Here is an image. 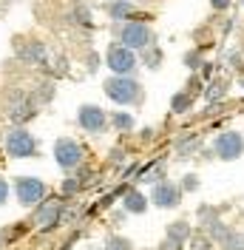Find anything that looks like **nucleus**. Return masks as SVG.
Masks as SVG:
<instances>
[{
    "label": "nucleus",
    "instance_id": "obj_1",
    "mask_svg": "<svg viewBox=\"0 0 244 250\" xmlns=\"http://www.w3.org/2000/svg\"><path fill=\"white\" fill-rule=\"evenodd\" d=\"M102 91L111 103L117 105H139L142 103V85L137 77H120V74H111L102 83Z\"/></svg>",
    "mask_w": 244,
    "mask_h": 250
},
{
    "label": "nucleus",
    "instance_id": "obj_2",
    "mask_svg": "<svg viewBox=\"0 0 244 250\" xmlns=\"http://www.w3.org/2000/svg\"><path fill=\"white\" fill-rule=\"evenodd\" d=\"M114 34L120 37L122 46L134 48V51H145L148 46H153V40H156V34H153L151 23L148 20H128V23H117V29Z\"/></svg>",
    "mask_w": 244,
    "mask_h": 250
},
{
    "label": "nucleus",
    "instance_id": "obj_3",
    "mask_svg": "<svg viewBox=\"0 0 244 250\" xmlns=\"http://www.w3.org/2000/svg\"><path fill=\"white\" fill-rule=\"evenodd\" d=\"M3 148L12 159H31V156L40 154V145H37V137L26 131V125H15L6 131L3 137Z\"/></svg>",
    "mask_w": 244,
    "mask_h": 250
},
{
    "label": "nucleus",
    "instance_id": "obj_4",
    "mask_svg": "<svg viewBox=\"0 0 244 250\" xmlns=\"http://www.w3.org/2000/svg\"><path fill=\"white\" fill-rule=\"evenodd\" d=\"M62 219H65V199H62V196H46L43 202L34 208L31 225H37L43 233H51L54 228L65 225Z\"/></svg>",
    "mask_w": 244,
    "mask_h": 250
},
{
    "label": "nucleus",
    "instance_id": "obj_5",
    "mask_svg": "<svg viewBox=\"0 0 244 250\" xmlns=\"http://www.w3.org/2000/svg\"><path fill=\"white\" fill-rule=\"evenodd\" d=\"M102 62L108 65V71H111V74L131 77V74H137V68H139V54L134 51V48L122 46V43H111V46L105 48Z\"/></svg>",
    "mask_w": 244,
    "mask_h": 250
},
{
    "label": "nucleus",
    "instance_id": "obj_6",
    "mask_svg": "<svg viewBox=\"0 0 244 250\" xmlns=\"http://www.w3.org/2000/svg\"><path fill=\"white\" fill-rule=\"evenodd\" d=\"M20 60L34 68H46L48 77H54V65H51V51H48L40 40H17V51Z\"/></svg>",
    "mask_w": 244,
    "mask_h": 250
},
{
    "label": "nucleus",
    "instance_id": "obj_7",
    "mask_svg": "<svg viewBox=\"0 0 244 250\" xmlns=\"http://www.w3.org/2000/svg\"><path fill=\"white\" fill-rule=\"evenodd\" d=\"M82 159H85V151H82V145L71 137H60V140L54 142V162L60 165L65 173H74L80 165H82Z\"/></svg>",
    "mask_w": 244,
    "mask_h": 250
},
{
    "label": "nucleus",
    "instance_id": "obj_8",
    "mask_svg": "<svg viewBox=\"0 0 244 250\" xmlns=\"http://www.w3.org/2000/svg\"><path fill=\"white\" fill-rule=\"evenodd\" d=\"M15 196L23 208H37L48 196V188L37 176H17L15 179Z\"/></svg>",
    "mask_w": 244,
    "mask_h": 250
},
{
    "label": "nucleus",
    "instance_id": "obj_9",
    "mask_svg": "<svg viewBox=\"0 0 244 250\" xmlns=\"http://www.w3.org/2000/svg\"><path fill=\"white\" fill-rule=\"evenodd\" d=\"M40 111V103L34 100V94L29 91H15L9 97V120L15 125H26L37 117Z\"/></svg>",
    "mask_w": 244,
    "mask_h": 250
},
{
    "label": "nucleus",
    "instance_id": "obj_10",
    "mask_svg": "<svg viewBox=\"0 0 244 250\" xmlns=\"http://www.w3.org/2000/svg\"><path fill=\"white\" fill-rule=\"evenodd\" d=\"M182 196H184V190L176 185V182H168V179L151 185V193H148L151 205H156L159 210H173V208H179V205H182Z\"/></svg>",
    "mask_w": 244,
    "mask_h": 250
},
{
    "label": "nucleus",
    "instance_id": "obj_11",
    "mask_svg": "<svg viewBox=\"0 0 244 250\" xmlns=\"http://www.w3.org/2000/svg\"><path fill=\"white\" fill-rule=\"evenodd\" d=\"M213 154L222 162H236L244 154V134H239V131H222L213 140Z\"/></svg>",
    "mask_w": 244,
    "mask_h": 250
},
{
    "label": "nucleus",
    "instance_id": "obj_12",
    "mask_svg": "<svg viewBox=\"0 0 244 250\" xmlns=\"http://www.w3.org/2000/svg\"><path fill=\"white\" fill-rule=\"evenodd\" d=\"M77 125L85 134H102V131H108V125H111V117L105 114V108H100L94 103H85V105H80V111H77Z\"/></svg>",
    "mask_w": 244,
    "mask_h": 250
},
{
    "label": "nucleus",
    "instance_id": "obj_13",
    "mask_svg": "<svg viewBox=\"0 0 244 250\" xmlns=\"http://www.w3.org/2000/svg\"><path fill=\"white\" fill-rule=\"evenodd\" d=\"M102 12L114 23H128V20L137 17V3H131V0H105L102 3Z\"/></svg>",
    "mask_w": 244,
    "mask_h": 250
},
{
    "label": "nucleus",
    "instance_id": "obj_14",
    "mask_svg": "<svg viewBox=\"0 0 244 250\" xmlns=\"http://www.w3.org/2000/svg\"><path fill=\"white\" fill-rule=\"evenodd\" d=\"M148 205H151V199H148L142 190H137V188H131V190L122 196V210H128V213H134V216H142V213L148 210Z\"/></svg>",
    "mask_w": 244,
    "mask_h": 250
},
{
    "label": "nucleus",
    "instance_id": "obj_15",
    "mask_svg": "<svg viewBox=\"0 0 244 250\" xmlns=\"http://www.w3.org/2000/svg\"><path fill=\"white\" fill-rule=\"evenodd\" d=\"M227 88H230V83H227V80L216 77L213 83H207V85H204V94H202V97H204V100H207L210 105H213V103L219 105V103H222V100L227 97Z\"/></svg>",
    "mask_w": 244,
    "mask_h": 250
},
{
    "label": "nucleus",
    "instance_id": "obj_16",
    "mask_svg": "<svg viewBox=\"0 0 244 250\" xmlns=\"http://www.w3.org/2000/svg\"><path fill=\"white\" fill-rule=\"evenodd\" d=\"M193 103H196V97L182 88V91H176L170 97V114H179V117H182V114H190Z\"/></svg>",
    "mask_w": 244,
    "mask_h": 250
},
{
    "label": "nucleus",
    "instance_id": "obj_17",
    "mask_svg": "<svg viewBox=\"0 0 244 250\" xmlns=\"http://www.w3.org/2000/svg\"><path fill=\"white\" fill-rule=\"evenodd\" d=\"M139 179H142V182H148V185H156V182H162V179H165V159L142 165V171H139Z\"/></svg>",
    "mask_w": 244,
    "mask_h": 250
},
{
    "label": "nucleus",
    "instance_id": "obj_18",
    "mask_svg": "<svg viewBox=\"0 0 244 250\" xmlns=\"http://www.w3.org/2000/svg\"><path fill=\"white\" fill-rule=\"evenodd\" d=\"M199 148H202V137L199 134H184V137L176 140V154L179 156H193Z\"/></svg>",
    "mask_w": 244,
    "mask_h": 250
},
{
    "label": "nucleus",
    "instance_id": "obj_19",
    "mask_svg": "<svg viewBox=\"0 0 244 250\" xmlns=\"http://www.w3.org/2000/svg\"><path fill=\"white\" fill-rule=\"evenodd\" d=\"M162 60H165V54H162V48L156 46H148L145 51H139V62L145 65V68H151V71H156L159 65H162Z\"/></svg>",
    "mask_w": 244,
    "mask_h": 250
},
{
    "label": "nucleus",
    "instance_id": "obj_20",
    "mask_svg": "<svg viewBox=\"0 0 244 250\" xmlns=\"http://www.w3.org/2000/svg\"><path fill=\"white\" fill-rule=\"evenodd\" d=\"M111 128L128 134V131L137 128V120H134V114H128V111H114V114H111Z\"/></svg>",
    "mask_w": 244,
    "mask_h": 250
},
{
    "label": "nucleus",
    "instance_id": "obj_21",
    "mask_svg": "<svg viewBox=\"0 0 244 250\" xmlns=\"http://www.w3.org/2000/svg\"><path fill=\"white\" fill-rule=\"evenodd\" d=\"M71 20H74L80 29H94V15L88 6H82V3H77L71 6Z\"/></svg>",
    "mask_w": 244,
    "mask_h": 250
},
{
    "label": "nucleus",
    "instance_id": "obj_22",
    "mask_svg": "<svg viewBox=\"0 0 244 250\" xmlns=\"http://www.w3.org/2000/svg\"><path fill=\"white\" fill-rule=\"evenodd\" d=\"M190 236H193L190 222L179 219V222H170V225H168V239H176V242H190Z\"/></svg>",
    "mask_w": 244,
    "mask_h": 250
},
{
    "label": "nucleus",
    "instance_id": "obj_23",
    "mask_svg": "<svg viewBox=\"0 0 244 250\" xmlns=\"http://www.w3.org/2000/svg\"><path fill=\"white\" fill-rule=\"evenodd\" d=\"M82 188H85V182H82L77 173H68V176L62 179V185H60V193H62V199H71V196H77Z\"/></svg>",
    "mask_w": 244,
    "mask_h": 250
},
{
    "label": "nucleus",
    "instance_id": "obj_24",
    "mask_svg": "<svg viewBox=\"0 0 244 250\" xmlns=\"http://www.w3.org/2000/svg\"><path fill=\"white\" fill-rule=\"evenodd\" d=\"M54 91H57V88H54V80L48 77L46 83H40V85H37V91H34V100H37L40 105H48V103L54 100Z\"/></svg>",
    "mask_w": 244,
    "mask_h": 250
},
{
    "label": "nucleus",
    "instance_id": "obj_25",
    "mask_svg": "<svg viewBox=\"0 0 244 250\" xmlns=\"http://www.w3.org/2000/svg\"><path fill=\"white\" fill-rule=\"evenodd\" d=\"M184 65H187V68H190V71H193V74H196V71H202V65H204V54H202V48H190V51H187V54H184Z\"/></svg>",
    "mask_w": 244,
    "mask_h": 250
},
{
    "label": "nucleus",
    "instance_id": "obj_26",
    "mask_svg": "<svg viewBox=\"0 0 244 250\" xmlns=\"http://www.w3.org/2000/svg\"><path fill=\"white\" fill-rule=\"evenodd\" d=\"M105 250H134V242L128 236H120V233H111L105 239Z\"/></svg>",
    "mask_w": 244,
    "mask_h": 250
},
{
    "label": "nucleus",
    "instance_id": "obj_27",
    "mask_svg": "<svg viewBox=\"0 0 244 250\" xmlns=\"http://www.w3.org/2000/svg\"><path fill=\"white\" fill-rule=\"evenodd\" d=\"M222 248H224V250H244V233H236V230H230L227 239L222 242Z\"/></svg>",
    "mask_w": 244,
    "mask_h": 250
},
{
    "label": "nucleus",
    "instance_id": "obj_28",
    "mask_svg": "<svg viewBox=\"0 0 244 250\" xmlns=\"http://www.w3.org/2000/svg\"><path fill=\"white\" fill-rule=\"evenodd\" d=\"M199 173H184L182 176V182H179V188H182L184 193H193V190H199Z\"/></svg>",
    "mask_w": 244,
    "mask_h": 250
},
{
    "label": "nucleus",
    "instance_id": "obj_29",
    "mask_svg": "<svg viewBox=\"0 0 244 250\" xmlns=\"http://www.w3.org/2000/svg\"><path fill=\"white\" fill-rule=\"evenodd\" d=\"M184 91H190L193 97H202V94H204V80L199 77V74H193V77L187 80V85H184Z\"/></svg>",
    "mask_w": 244,
    "mask_h": 250
},
{
    "label": "nucleus",
    "instance_id": "obj_30",
    "mask_svg": "<svg viewBox=\"0 0 244 250\" xmlns=\"http://www.w3.org/2000/svg\"><path fill=\"white\" fill-rule=\"evenodd\" d=\"M108 162H111L114 168H122V165H125V151H122V148H111V154H108Z\"/></svg>",
    "mask_w": 244,
    "mask_h": 250
},
{
    "label": "nucleus",
    "instance_id": "obj_31",
    "mask_svg": "<svg viewBox=\"0 0 244 250\" xmlns=\"http://www.w3.org/2000/svg\"><path fill=\"white\" fill-rule=\"evenodd\" d=\"M159 250H184V242H176V239H162V245H159Z\"/></svg>",
    "mask_w": 244,
    "mask_h": 250
},
{
    "label": "nucleus",
    "instance_id": "obj_32",
    "mask_svg": "<svg viewBox=\"0 0 244 250\" xmlns=\"http://www.w3.org/2000/svg\"><path fill=\"white\" fill-rule=\"evenodd\" d=\"M85 68H88L91 74L100 68V57H97V51H88V57H85Z\"/></svg>",
    "mask_w": 244,
    "mask_h": 250
},
{
    "label": "nucleus",
    "instance_id": "obj_33",
    "mask_svg": "<svg viewBox=\"0 0 244 250\" xmlns=\"http://www.w3.org/2000/svg\"><path fill=\"white\" fill-rule=\"evenodd\" d=\"M210 6H213V12H227L233 6V0H210Z\"/></svg>",
    "mask_w": 244,
    "mask_h": 250
},
{
    "label": "nucleus",
    "instance_id": "obj_34",
    "mask_svg": "<svg viewBox=\"0 0 244 250\" xmlns=\"http://www.w3.org/2000/svg\"><path fill=\"white\" fill-rule=\"evenodd\" d=\"M6 199H9V182L0 176V205H6Z\"/></svg>",
    "mask_w": 244,
    "mask_h": 250
},
{
    "label": "nucleus",
    "instance_id": "obj_35",
    "mask_svg": "<svg viewBox=\"0 0 244 250\" xmlns=\"http://www.w3.org/2000/svg\"><path fill=\"white\" fill-rule=\"evenodd\" d=\"M227 62L233 65V68H242V65H244V62H242V54H239V51H236V54H230Z\"/></svg>",
    "mask_w": 244,
    "mask_h": 250
},
{
    "label": "nucleus",
    "instance_id": "obj_36",
    "mask_svg": "<svg viewBox=\"0 0 244 250\" xmlns=\"http://www.w3.org/2000/svg\"><path fill=\"white\" fill-rule=\"evenodd\" d=\"M139 137H142V140L148 142V140L153 137V128H142V131H139Z\"/></svg>",
    "mask_w": 244,
    "mask_h": 250
},
{
    "label": "nucleus",
    "instance_id": "obj_37",
    "mask_svg": "<svg viewBox=\"0 0 244 250\" xmlns=\"http://www.w3.org/2000/svg\"><path fill=\"white\" fill-rule=\"evenodd\" d=\"M6 242H9V236H6V230H0V248H3Z\"/></svg>",
    "mask_w": 244,
    "mask_h": 250
}]
</instances>
